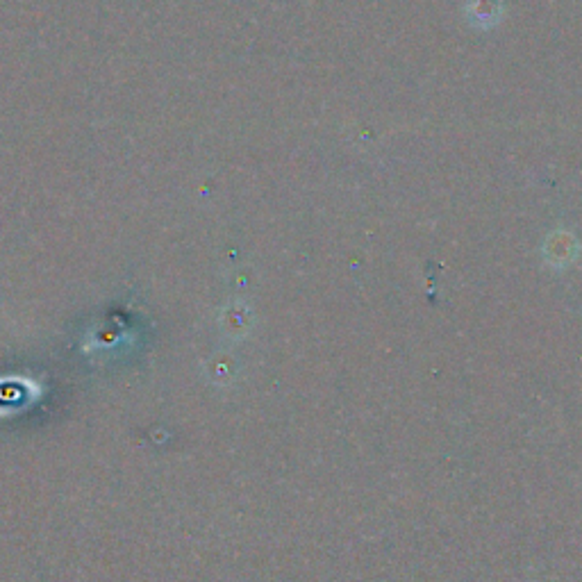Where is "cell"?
Instances as JSON below:
<instances>
[{"label":"cell","mask_w":582,"mask_h":582,"mask_svg":"<svg viewBox=\"0 0 582 582\" xmlns=\"http://www.w3.org/2000/svg\"><path fill=\"white\" fill-rule=\"evenodd\" d=\"M580 251H582V246H580L578 237L573 235V232L562 230V228L548 232V237L544 239V244H542L544 262L555 271H564V269H569V266L576 264L578 257H580Z\"/></svg>","instance_id":"cell-1"},{"label":"cell","mask_w":582,"mask_h":582,"mask_svg":"<svg viewBox=\"0 0 582 582\" xmlns=\"http://www.w3.org/2000/svg\"><path fill=\"white\" fill-rule=\"evenodd\" d=\"M503 0H467L464 3V21L476 30H494L503 21Z\"/></svg>","instance_id":"cell-2"}]
</instances>
